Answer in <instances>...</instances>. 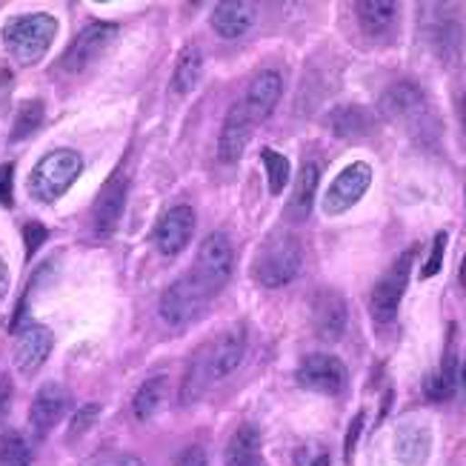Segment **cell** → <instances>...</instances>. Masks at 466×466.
<instances>
[{
	"label": "cell",
	"instance_id": "6da1fadb",
	"mask_svg": "<svg viewBox=\"0 0 466 466\" xmlns=\"http://www.w3.org/2000/svg\"><path fill=\"white\" fill-rule=\"evenodd\" d=\"M55 32H57V20L52 15H44V12L20 15V17H12L4 26V46L17 64L32 66L49 52Z\"/></svg>",
	"mask_w": 466,
	"mask_h": 466
},
{
	"label": "cell",
	"instance_id": "7a4b0ae2",
	"mask_svg": "<svg viewBox=\"0 0 466 466\" xmlns=\"http://www.w3.org/2000/svg\"><path fill=\"white\" fill-rule=\"evenodd\" d=\"M300 263H303V249H300L298 238L287 235V232H278L258 249L255 263H252V275L260 287L278 289L298 278Z\"/></svg>",
	"mask_w": 466,
	"mask_h": 466
},
{
	"label": "cell",
	"instance_id": "3957f363",
	"mask_svg": "<svg viewBox=\"0 0 466 466\" xmlns=\"http://www.w3.org/2000/svg\"><path fill=\"white\" fill-rule=\"evenodd\" d=\"M80 172H84V160H80L75 149H55L37 160L29 177V189L37 200L52 204V200H57L75 184Z\"/></svg>",
	"mask_w": 466,
	"mask_h": 466
},
{
	"label": "cell",
	"instance_id": "277c9868",
	"mask_svg": "<svg viewBox=\"0 0 466 466\" xmlns=\"http://www.w3.org/2000/svg\"><path fill=\"white\" fill-rule=\"evenodd\" d=\"M198 283L204 287L212 298L224 289V283L232 275V243L224 232H212L207 235V240L200 243L198 249V260L189 269Z\"/></svg>",
	"mask_w": 466,
	"mask_h": 466
},
{
	"label": "cell",
	"instance_id": "5b68a950",
	"mask_svg": "<svg viewBox=\"0 0 466 466\" xmlns=\"http://www.w3.org/2000/svg\"><path fill=\"white\" fill-rule=\"evenodd\" d=\"M209 300H212V295L200 287L192 272H187L160 295V318H164L169 327H180V323L192 320Z\"/></svg>",
	"mask_w": 466,
	"mask_h": 466
},
{
	"label": "cell",
	"instance_id": "8992f818",
	"mask_svg": "<svg viewBox=\"0 0 466 466\" xmlns=\"http://www.w3.org/2000/svg\"><path fill=\"white\" fill-rule=\"evenodd\" d=\"M412 260H415V252H403L392 267L380 275V280L375 283V289H372V300H370V307H372V315L375 320L380 323H387L395 318L398 312V303L403 298V292H407V283H410V267H412Z\"/></svg>",
	"mask_w": 466,
	"mask_h": 466
},
{
	"label": "cell",
	"instance_id": "52a82bcc",
	"mask_svg": "<svg viewBox=\"0 0 466 466\" xmlns=\"http://www.w3.org/2000/svg\"><path fill=\"white\" fill-rule=\"evenodd\" d=\"M298 383L309 392L338 395V392H343V387H347V367H343V360L335 355L315 352L300 360Z\"/></svg>",
	"mask_w": 466,
	"mask_h": 466
},
{
	"label": "cell",
	"instance_id": "ba28073f",
	"mask_svg": "<svg viewBox=\"0 0 466 466\" xmlns=\"http://www.w3.org/2000/svg\"><path fill=\"white\" fill-rule=\"evenodd\" d=\"M370 184H372L370 164L347 167L332 180V187L327 189V195H323V212H327V215H343L347 209H352L358 200L367 195Z\"/></svg>",
	"mask_w": 466,
	"mask_h": 466
},
{
	"label": "cell",
	"instance_id": "9c48e42d",
	"mask_svg": "<svg viewBox=\"0 0 466 466\" xmlns=\"http://www.w3.org/2000/svg\"><path fill=\"white\" fill-rule=\"evenodd\" d=\"M115 32H117L115 24H100V20H97V24H89L84 32L72 40V46L66 49L64 69L66 72H84L86 66H92L95 60L104 55V49L115 40Z\"/></svg>",
	"mask_w": 466,
	"mask_h": 466
},
{
	"label": "cell",
	"instance_id": "30bf717a",
	"mask_svg": "<svg viewBox=\"0 0 466 466\" xmlns=\"http://www.w3.org/2000/svg\"><path fill=\"white\" fill-rule=\"evenodd\" d=\"M69 392L60 387V383H44L37 390L32 410H29V427L37 438H46L60 420H64L66 410H69Z\"/></svg>",
	"mask_w": 466,
	"mask_h": 466
},
{
	"label": "cell",
	"instance_id": "8fae6325",
	"mask_svg": "<svg viewBox=\"0 0 466 466\" xmlns=\"http://www.w3.org/2000/svg\"><path fill=\"white\" fill-rule=\"evenodd\" d=\"M127 195H129V184L120 172L112 175L106 180V187L100 189V195L95 200V232H97V238L115 235L120 218H124V209H127Z\"/></svg>",
	"mask_w": 466,
	"mask_h": 466
},
{
	"label": "cell",
	"instance_id": "7c38bea8",
	"mask_svg": "<svg viewBox=\"0 0 466 466\" xmlns=\"http://www.w3.org/2000/svg\"><path fill=\"white\" fill-rule=\"evenodd\" d=\"M52 352V332L40 323H26L17 329L15 340V367L20 375H35Z\"/></svg>",
	"mask_w": 466,
	"mask_h": 466
},
{
	"label": "cell",
	"instance_id": "4fadbf2b",
	"mask_svg": "<svg viewBox=\"0 0 466 466\" xmlns=\"http://www.w3.org/2000/svg\"><path fill=\"white\" fill-rule=\"evenodd\" d=\"M255 120L249 117L247 106L238 104L229 109L227 120H224V129H220V140H218V157L224 164H238V157L243 155V149L249 147L252 132H255Z\"/></svg>",
	"mask_w": 466,
	"mask_h": 466
},
{
	"label": "cell",
	"instance_id": "5bb4252c",
	"mask_svg": "<svg viewBox=\"0 0 466 466\" xmlns=\"http://www.w3.org/2000/svg\"><path fill=\"white\" fill-rule=\"evenodd\" d=\"M312 327L323 340H340L347 332V300L335 289H320L312 295Z\"/></svg>",
	"mask_w": 466,
	"mask_h": 466
},
{
	"label": "cell",
	"instance_id": "9a60e30c",
	"mask_svg": "<svg viewBox=\"0 0 466 466\" xmlns=\"http://www.w3.org/2000/svg\"><path fill=\"white\" fill-rule=\"evenodd\" d=\"M195 232V212L189 207H175L169 209L155 229V247L160 255H177L187 249Z\"/></svg>",
	"mask_w": 466,
	"mask_h": 466
},
{
	"label": "cell",
	"instance_id": "2e32d148",
	"mask_svg": "<svg viewBox=\"0 0 466 466\" xmlns=\"http://www.w3.org/2000/svg\"><path fill=\"white\" fill-rule=\"evenodd\" d=\"M207 355H209V367H212L215 380L232 375L240 367L243 355H247V332L240 327L220 332L218 338H212L207 343Z\"/></svg>",
	"mask_w": 466,
	"mask_h": 466
},
{
	"label": "cell",
	"instance_id": "e0dca14e",
	"mask_svg": "<svg viewBox=\"0 0 466 466\" xmlns=\"http://www.w3.org/2000/svg\"><path fill=\"white\" fill-rule=\"evenodd\" d=\"M380 112L390 120H418L427 112V100L412 80H400L380 95Z\"/></svg>",
	"mask_w": 466,
	"mask_h": 466
},
{
	"label": "cell",
	"instance_id": "ac0fdd59",
	"mask_svg": "<svg viewBox=\"0 0 466 466\" xmlns=\"http://www.w3.org/2000/svg\"><path fill=\"white\" fill-rule=\"evenodd\" d=\"M280 92H283L280 75L278 72H260L249 84V92H247V97L240 100V104L247 106V112H249V117L255 120V124H260V120H267L272 115V109L278 106Z\"/></svg>",
	"mask_w": 466,
	"mask_h": 466
},
{
	"label": "cell",
	"instance_id": "d6986e66",
	"mask_svg": "<svg viewBox=\"0 0 466 466\" xmlns=\"http://www.w3.org/2000/svg\"><path fill=\"white\" fill-rule=\"evenodd\" d=\"M209 24L220 37H227V40L243 37L255 24V6L252 4H240V0H227V4L215 6Z\"/></svg>",
	"mask_w": 466,
	"mask_h": 466
},
{
	"label": "cell",
	"instance_id": "ffe728a7",
	"mask_svg": "<svg viewBox=\"0 0 466 466\" xmlns=\"http://www.w3.org/2000/svg\"><path fill=\"white\" fill-rule=\"evenodd\" d=\"M318 180H320V169L312 160L300 167L298 177H295V189L289 195V204H287V215L295 224L300 220H307L309 212H312V204H315V192H318Z\"/></svg>",
	"mask_w": 466,
	"mask_h": 466
},
{
	"label": "cell",
	"instance_id": "44dd1931",
	"mask_svg": "<svg viewBox=\"0 0 466 466\" xmlns=\"http://www.w3.org/2000/svg\"><path fill=\"white\" fill-rule=\"evenodd\" d=\"M435 15H430L432 17V24L427 26V35H430V40H432V46H435V52L443 57V60H452L458 52H461V24L452 17V15H447L450 12V6H430Z\"/></svg>",
	"mask_w": 466,
	"mask_h": 466
},
{
	"label": "cell",
	"instance_id": "7402d4cb",
	"mask_svg": "<svg viewBox=\"0 0 466 466\" xmlns=\"http://www.w3.org/2000/svg\"><path fill=\"white\" fill-rule=\"evenodd\" d=\"M224 466H263L260 458V432L252 423H240L232 432L227 450H224Z\"/></svg>",
	"mask_w": 466,
	"mask_h": 466
},
{
	"label": "cell",
	"instance_id": "603a6c76",
	"mask_svg": "<svg viewBox=\"0 0 466 466\" xmlns=\"http://www.w3.org/2000/svg\"><path fill=\"white\" fill-rule=\"evenodd\" d=\"M327 124L338 137H367L375 132L372 112L363 106H355V104H343V106L332 109Z\"/></svg>",
	"mask_w": 466,
	"mask_h": 466
},
{
	"label": "cell",
	"instance_id": "cb8c5ba5",
	"mask_svg": "<svg viewBox=\"0 0 466 466\" xmlns=\"http://www.w3.org/2000/svg\"><path fill=\"white\" fill-rule=\"evenodd\" d=\"M212 383H215V378H212V367H209V355H207V347H200L184 375V383H180V407H192V403H198L207 395Z\"/></svg>",
	"mask_w": 466,
	"mask_h": 466
},
{
	"label": "cell",
	"instance_id": "d4e9b609",
	"mask_svg": "<svg viewBox=\"0 0 466 466\" xmlns=\"http://www.w3.org/2000/svg\"><path fill=\"white\" fill-rule=\"evenodd\" d=\"M355 12L360 29L372 37L387 35L398 17V6L390 4V0H360V4H355Z\"/></svg>",
	"mask_w": 466,
	"mask_h": 466
},
{
	"label": "cell",
	"instance_id": "484cf974",
	"mask_svg": "<svg viewBox=\"0 0 466 466\" xmlns=\"http://www.w3.org/2000/svg\"><path fill=\"white\" fill-rule=\"evenodd\" d=\"M200 77H204V55H200L198 46H187L177 57V66L172 75V92L177 97L189 95L200 84Z\"/></svg>",
	"mask_w": 466,
	"mask_h": 466
},
{
	"label": "cell",
	"instance_id": "4316f807",
	"mask_svg": "<svg viewBox=\"0 0 466 466\" xmlns=\"http://www.w3.org/2000/svg\"><path fill=\"white\" fill-rule=\"evenodd\" d=\"M398 458L407 466H420L423 461L430 458V430L423 427H403L398 432Z\"/></svg>",
	"mask_w": 466,
	"mask_h": 466
},
{
	"label": "cell",
	"instance_id": "83f0119b",
	"mask_svg": "<svg viewBox=\"0 0 466 466\" xmlns=\"http://www.w3.org/2000/svg\"><path fill=\"white\" fill-rule=\"evenodd\" d=\"M164 395H167V375H155V378L144 380V387L135 392V400H132L135 418L137 420H149L160 410Z\"/></svg>",
	"mask_w": 466,
	"mask_h": 466
},
{
	"label": "cell",
	"instance_id": "f1b7e54d",
	"mask_svg": "<svg viewBox=\"0 0 466 466\" xmlns=\"http://www.w3.org/2000/svg\"><path fill=\"white\" fill-rule=\"evenodd\" d=\"M0 466H32V447L20 432L0 435Z\"/></svg>",
	"mask_w": 466,
	"mask_h": 466
},
{
	"label": "cell",
	"instance_id": "f546056e",
	"mask_svg": "<svg viewBox=\"0 0 466 466\" xmlns=\"http://www.w3.org/2000/svg\"><path fill=\"white\" fill-rule=\"evenodd\" d=\"M40 124H44V104H40V100H26V104L20 106L17 115H15L9 140H24V137H29L32 132H37Z\"/></svg>",
	"mask_w": 466,
	"mask_h": 466
},
{
	"label": "cell",
	"instance_id": "4dcf8cb0",
	"mask_svg": "<svg viewBox=\"0 0 466 466\" xmlns=\"http://www.w3.org/2000/svg\"><path fill=\"white\" fill-rule=\"evenodd\" d=\"M260 160H263V167H267L269 192L272 195H280L283 189H287V184H289V172H292L289 160L283 157V155H278L275 149H263Z\"/></svg>",
	"mask_w": 466,
	"mask_h": 466
},
{
	"label": "cell",
	"instance_id": "1f68e13d",
	"mask_svg": "<svg viewBox=\"0 0 466 466\" xmlns=\"http://www.w3.org/2000/svg\"><path fill=\"white\" fill-rule=\"evenodd\" d=\"M97 415H100V407L97 403H86V407H80L69 423V441H77L80 435H86L95 423H97Z\"/></svg>",
	"mask_w": 466,
	"mask_h": 466
},
{
	"label": "cell",
	"instance_id": "d6a6232c",
	"mask_svg": "<svg viewBox=\"0 0 466 466\" xmlns=\"http://www.w3.org/2000/svg\"><path fill=\"white\" fill-rule=\"evenodd\" d=\"M443 249H447V232H438L435 243H432V252H430V260L423 263V269H420V278H432V275L441 272V267H443Z\"/></svg>",
	"mask_w": 466,
	"mask_h": 466
},
{
	"label": "cell",
	"instance_id": "836d02e7",
	"mask_svg": "<svg viewBox=\"0 0 466 466\" xmlns=\"http://www.w3.org/2000/svg\"><path fill=\"white\" fill-rule=\"evenodd\" d=\"M423 395H427V400H432V403H441L452 395V390L443 383L441 372H432V375H427V380H423Z\"/></svg>",
	"mask_w": 466,
	"mask_h": 466
},
{
	"label": "cell",
	"instance_id": "e575fe53",
	"mask_svg": "<svg viewBox=\"0 0 466 466\" xmlns=\"http://www.w3.org/2000/svg\"><path fill=\"white\" fill-rule=\"evenodd\" d=\"M46 238H49V232H46V227L44 224H26L24 227V240H26V258H32L40 247L46 243Z\"/></svg>",
	"mask_w": 466,
	"mask_h": 466
},
{
	"label": "cell",
	"instance_id": "d590c367",
	"mask_svg": "<svg viewBox=\"0 0 466 466\" xmlns=\"http://www.w3.org/2000/svg\"><path fill=\"white\" fill-rule=\"evenodd\" d=\"M172 466H209V455L204 447H198L195 443V447H187L184 452H180Z\"/></svg>",
	"mask_w": 466,
	"mask_h": 466
},
{
	"label": "cell",
	"instance_id": "8d00e7d4",
	"mask_svg": "<svg viewBox=\"0 0 466 466\" xmlns=\"http://www.w3.org/2000/svg\"><path fill=\"white\" fill-rule=\"evenodd\" d=\"M12 180H15V167L4 164L0 167V204L4 207L12 204Z\"/></svg>",
	"mask_w": 466,
	"mask_h": 466
},
{
	"label": "cell",
	"instance_id": "74e56055",
	"mask_svg": "<svg viewBox=\"0 0 466 466\" xmlns=\"http://www.w3.org/2000/svg\"><path fill=\"white\" fill-rule=\"evenodd\" d=\"M12 395H15L12 380L4 375V378H0V423H4V420L9 418V410H12Z\"/></svg>",
	"mask_w": 466,
	"mask_h": 466
},
{
	"label": "cell",
	"instance_id": "f35d334b",
	"mask_svg": "<svg viewBox=\"0 0 466 466\" xmlns=\"http://www.w3.org/2000/svg\"><path fill=\"white\" fill-rule=\"evenodd\" d=\"M360 430H363V415H355V420L350 423V432H347V447H343V455H347V461H352V452H355V443L360 438Z\"/></svg>",
	"mask_w": 466,
	"mask_h": 466
},
{
	"label": "cell",
	"instance_id": "ab89813d",
	"mask_svg": "<svg viewBox=\"0 0 466 466\" xmlns=\"http://www.w3.org/2000/svg\"><path fill=\"white\" fill-rule=\"evenodd\" d=\"M104 466H144V463H140V458H137V455H132V452H124V455H115V458H109Z\"/></svg>",
	"mask_w": 466,
	"mask_h": 466
},
{
	"label": "cell",
	"instance_id": "60d3db41",
	"mask_svg": "<svg viewBox=\"0 0 466 466\" xmlns=\"http://www.w3.org/2000/svg\"><path fill=\"white\" fill-rule=\"evenodd\" d=\"M6 289H9V269H6L4 258H0V298L6 295Z\"/></svg>",
	"mask_w": 466,
	"mask_h": 466
},
{
	"label": "cell",
	"instance_id": "b9f144b4",
	"mask_svg": "<svg viewBox=\"0 0 466 466\" xmlns=\"http://www.w3.org/2000/svg\"><path fill=\"white\" fill-rule=\"evenodd\" d=\"M461 124H463V135H466V95L461 100Z\"/></svg>",
	"mask_w": 466,
	"mask_h": 466
},
{
	"label": "cell",
	"instance_id": "7bdbcfd3",
	"mask_svg": "<svg viewBox=\"0 0 466 466\" xmlns=\"http://www.w3.org/2000/svg\"><path fill=\"white\" fill-rule=\"evenodd\" d=\"M461 380H463V392H466V360H463V370H461Z\"/></svg>",
	"mask_w": 466,
	"mask_h": 466
}]
</instances>
